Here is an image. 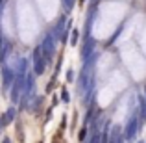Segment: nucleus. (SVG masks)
I'll return each mask as SVG.
<instances>
[{
  "label": "nucleus",
  "mask_w": 146,
  "mask_h": 143,
  "mask_svg": "<svg viewBox=\"0 0 146 143\" xmlns=\"http://www.w3.org/2000/svg\"><path fill=\"white\" fill-rule=\"evenodd\" d=\"M82 2H83V0H82Z\"/></svg>",
  "instance_id": "1"
}]
</instances>
